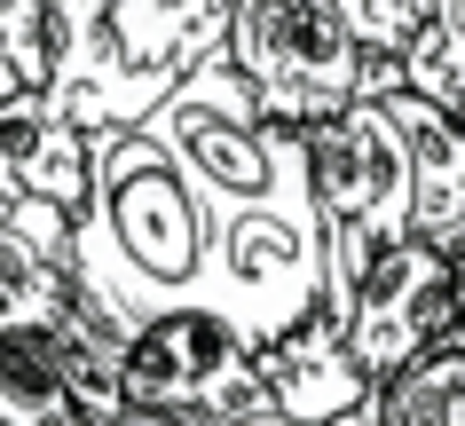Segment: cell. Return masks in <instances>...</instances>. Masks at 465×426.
I'll use <instances>...</instances> for the list:
<instances>
[{"label":"cell","mask_w":465,"mask_h":426,"mask_svg":"<svg viewBox=\"0 0 465 426\" xmlns=\"http://www.w3.org/2000/svg\"><path fill=\"white\" fill-rule=\"evenodd\" d=\"M103 426H182V419H158V411H134V402H119Z\"/></svg>","instance_id":"d6986e66"},{"label":"cell","mask_w":465,"mask_h":426,"mask_svg":"<svg viewBox=\"0 0 465 426\" xmlns=\"http://www.w3.org/2000/svg\"><path fill=\"white\" fill-rule=\"evenodd\" d=\"M450 340H458V348H465V308H458V324H450Z\"/></svg>","instance_id":"44dd1931"},{"label":"cell","mask_w":465,"mask_h":426,"mask_svg":"<svg viewBox=\"0 0 465 426\" xmlns=\"http://www.w3.org/2000/svg\"><path fill=\"white\" fill-rule=\"evenodd\" d=\"M252 363H261V395H269V411H284V419H340L347 402L371 395V379L355 372V355H347L340 324L331 316H308V324H292L284 340H269V348H252Z\"/></svg>","instance_id":"7c38bea8"},{"label":"cell","mask_w":465,"mask_h":426,"mask_svg":"<svg viewBox=\"0 0 465 426\" xmlns=\"http://www.w3.org/2000/svg\"><path fill=\"white\" fill-rule=\"evenodd\" d=\"M450 269H458V301H465V245H458V253H450Z\"/></svg>","instance_id":"ffe728a7"},{"label":"cell","mask_w":465,"mask_h":426,"mask_svg":"<svg viewBox=\"0 0 465 426\" xmlns=\"http://www.w3.org/2000/svg\"><path fill=\"white\" fill-rule=\"evenodd\" d=\"M0 166L16 182V198L55 213V222H72L79 198H87V134L40 87L0 95Z\"/></svg>","instance_id":"30bf717a"},{"label":"cell","mask_w":465,"mask_h":426,"mask_svg":"<svg viewBox=\"0 0 465 426\" xmlns=\"http://www.w3.org/2000/svg\"><path fill=\"white\" fill-rule=\"evenodd\" d=\"M237 426H308V419H284V411H252V419H237ZM323 426H387V402H379V387H371L363 402H347L340 419H323Z\"/></svg>","instance_id":"ac0fdd59"},{"label":"cell","mask_w":465,"mask_h":426,"mask_svg":"<svg viewBox=\"0 0 465 426\" xmlns=\"http://www.w3.org/2000/svg\"><path fill=\"white\" fill-rule=\"evenodd\" d=\"M300 151H308V205L323 237V316L340 324L355 276L411 237V151L379 95H355L347 111L316 119Z\"/></svg>","instance_id":"3957f363"},{"label":"cell","mask_w":465,"mask_h":426,"mask_svg":"<svg viewBox=\"0 0 465 426\" xmlns=\"http://www.w3.org/2000/svg\"><path fill=\"white\" fill-rule=\"evenodd\" d=\"M458 308L465 301H458L450 253L402 237V245H387L363 276H355L347 316H340V340H347V355H355V372H363L371 387H387L411 355H426L434 340H450Z\"/></svg>","instance_id":"ba28073f"},{"label":"cell","mask_w":465,"mask_h":426,"mask_svg":"<svg viewBox=\"0 0 465 426\" xmlns=\"http://www.w3.org/2000/svg\"><path fill=\"white\" fill-rule=\"evenodd\" d=\"M221 55L252 87L261 119L300 134L363 95V40L331 0H229Z\"/></svg>","instance_id":"8992f818"},{"label":"cell","mask_w":465,"mask_h":426,"mask_svg":"<svg viewBox=\"0 0 465 426\" xmlns=\"http://www.w3.org/2000/svg\"><path fill=\"white\" fill-rule=\"evenodd\" d=\"M197 308H213L245 348H269L323 308V237L308 190L261 205L205 213V261H197Z\"/></svg>","instance_id":"5b68a950"},{"label":"cell","mask_w":465,"mask_h":426,"mask_svg":"<svg viewBox=\"0 0 465 426\" xmlns=\"http://www.w3.org/2000/svg\"><path fill=\"white\" fill-rule=\"evenodd\" d=\"M119 402L158 411L182 426H237L252 411H269L261 395V363L213 308H166L119 340Z\"/></svg>","instance_id":"52a82bcc"},{"label":"cell","mask_w":465,"mask_h":426,"mask_svg":"<svg viewBox=\"0 0 465 426\" xmlns=\"http://www.w3.org/2000/svg\"><path fill=\"white\" fill-rule=\"evenodd\" d=\"M347 16V32L363 40V55H402V40L418 32L426 16V0H331Z\"/></svg>","instance_id":"2e32d148"},{"label":"cell","mask_w":465,"mask_h":426,"mask_svg":"<svg viewBox=\"0 0 465 426\" xmlns=\"http://www.w3.org/2000/svg\"><path fill=\"white\" fill-rule=\"evenodd\" d=\"M458 119H465V111H458Z\"/></svg>","instance_id":"7402d4cb"},{"label":"cell","mask_w":465,"mask_h":426,"mask_svg":"<svg viewBox=\"0 0 465 426\" xmlns=\"http://www.w3.org/2000/svg\"><path fill=\"white\" fill-rule=\"evenodd\" d=\"M402 126V151H411V237L418 245L458 253L465 245V119L434 111L426 95L394 87L379 95Z\"/></svg>","instance_id":"8fae6325"},{"label":"cell","mask_w":465,"mask_h":426,"mask_svg":"<svg viewBox=\"0 0 465 426\" xmlns=\"http://www.w3.org/2000/svg\"><path fill=\"white\" fill-rule=\"evenodd\" d=\"M40 16H48V0H0V25H8V40L40 64V79H48V40H40Z\"/></svg>","instance_id":"e0dca14e"},{"label":"cell","mask_w":465,"mask_h":426,"mask_svg":"<svg viewBox=\"0 0 465 426\" xmlns=\"http://www.w3.org/2000/svg\"><path fill=\"white\" fill-rule=\"evenodd\" d=\"M119 348L87 316L0 340V426H103L119 411Z\"/></svg>","instance_id":"9c48e42d"},{"label":"cell","mask_w":465,"mask_h":426,"mask_svg":"<svg viewBox=\"0 0 465 426\" xmlns=\"http://www.w3.org/2000/svg\"><path fill=\"white\" fill-rule=\"evenodd\" d=\"M229 0H48L40 95L79 126H143L173 79L221 48Z\"/></svg>","instance_id":"7a4b0ae2"},{"label":"cell","mask_w":465,"mask_h":426,"mask_svg":"<svg viewBox=\"0 0 465 426\" xmlns=\"http://www.w3.org/2000/svg\"><path fill=\"white\" fill-rule=\"evenodd\" d=\"M150 143L173 158V174L190 182V198L205 213H229V205H261L284 198V190H308V151H300V126L261 119V103L229 55H205L173 79L158 111H150Z\"/></svg>","instance_id":"277c9868"},{"label":"cell","mask_w":465,"mask_h":426,"mask_svg":"<svg viewBox=\"0 0 465 426\" xmlns=\"http://www.w3.org/2000/svg\"><path fill=\"white\" fill-rule=\"evenodd\" d=\"M394 72H402L411 95H426L434 111L458 119L465 111V0H426V16H418V32L402 40Z\"/></svg>","instance_id":"5bb4252c"},{"label":"cell","mask_w":465,"mask_h":426,"mask_svg":"<svg viewBox=\"0 0 465 426\" xmlns=\"http://www.w3.org/2000/svg\"><path fill=\"white\" fill-rule=\"evenodd\" d=\"M72 269L40 253L25 229L0 222V340H16V332H55L72 324Z\"/></svg>","instance_id":"4fadbf2b"},{"label":"cell","mask_w":465,"mask_h":426,"mask_svg":"<svg viewBox=\"0 0 465 426\" xmlns=\"http://www.w3.org/2000/svg\"><path fill=\"white\" fill-rule=\"evenodd\" d=\"M379 402H387V426H465V348L434 340L379 387Z\"/></svg>","instance_id":"9a60e30c"},{"label":"cell","mask_w":465,"mask_h":426,"mask_svg":"<svg viewBox=\"0 0 465 426\" xmlns=\"http://www.w3.org/2000/svg\"><path fill=\"white\" fill-rule=\"evenodd\" d=\"M197 261H205V205L150 143V126L87 134V198L72 213V253H64L72 308L119 348L150 316L197 308Z\"/></svg>","instance_id":"6da1fadb"}]
</instances>
